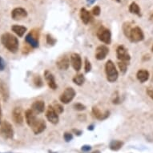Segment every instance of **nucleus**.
I'll list each match as a JSON object with an SVG mask.
<instances>
[{
  "label": "nucleus",
  "instance_id": "f257e3e1",
  "mask_svg": "<svg viewBox=\"0 0 153 153\" xmlns=\"http://www.w3.org/2000/svg\"><path fill=\"white\" fill-rule=\"evenodd\" d=\"M1 41L3 46L10 52H17L19 49V40L15 35H11L10 33H5L2 35Z\"/></svg>",
  "mask_w": 153,
  "mask_h": 153
},
{
  "label": "nucleus",
  "instance_id": "f03ea898",
  "mask_svg": "<svg viewBox=\"0 0 153 153\" xmlns=\"http://www.w3.org/2000/svg\"><path fill=\"white\" fill-rule=\"evenodd\" d=\"M105 71L107 79L109 82L113 83V82L116 81V79H118V71L116 70L115 63H113L112 61L108 60L106 63Z\"/></svg>",
  "mask_w": 153,
  "mask_h": 153
},
{
  "label": "nucleus",
  "instance_id": "7ed1b4c3",
  "mask_svg": "<svg viewBox=\"0 0 153 153\" xmlns=\"http://www.w3.org/2000/svg\"><path fill=\"white\" fill-rule=\"evenodd\" d=\"M0 135L4 139L10 140L14 136V130L11 124L8 121H2L0 123Z\"/></svg>",
  "mask_w": 153,
  "mask_h": 153
},
{
  "label": "nucleus",
  "instance_id": "20e7f679",
  "mask_svg": "<svg viewBox=\"0 0 153 153\" xmlns=\"http://www.w3.org/2000/svg\"><path fill=\"white\" fill-rule=\"evenodd\" d=\"M97 37L100 41L106 44H109L111 40V34L108 29L104 27H100L97 31Z\"/></svg>",
  "mask_w": 153,
  "mask_h": 153
},
{
  "label": "nucleus",
  "instance_id": "39448f33",
  "mask_svg": "<svg viewBox=\"0 0 153 153\" xmlns=\"http://www.w3.org/2000/svg\"><path fill=\"white\" fill-rule=\"evenodd\" d=\"M128 38L130 39L131 42H140L142 41L144 38V35H143V30H141L139 27H135L131 29Z\"/></svg>",
  "mask_w": 153,
  "mask_h": 153
},
{
  "label": "nucleus",
  "instance_id": "423d86ee",
  "mask_svg": "<svg viewBox=\"0 0 153 153\" xmlns=\"http://www.w3.org/2000/svg\"><path fill=\"white\" fill-rule=\"evenodd\" d=\"M75 95V91L72 88H66L65 91L62 93V95L59 97V100L63 103H69L72 100Z\"/></svg>",
  "mask_w": 153,
  "mask_h": 153
},
{
  "label": "nucleus",
  "instance_id": "0eeeda50",
  "mask_svg": "<svg viewBox=\"0 0 153 153\" xmlns=\"http://www.w3.org/2000/svg\"><path fill=\"white\" fill-rule=\"evenodd\" d=\"M26 42L30 44L32 48H38L39 47V35L35 30H32L31 32L27 35L25 37Z\"/></svg>",
  "mask_w": 153,
  "mask_h": 153
},
{
  "label": "nucleus",
  "instance_id": "6e6552de",
  "mask_svg": "<svg viewBox=\"0 0 153 153\" xmlns=\"http://www.w3.org/2000/svg\"><path fill=\"white\" fill-rule=\"evenodd\" d=\"M27 16V10L24 8H15L11 11V18L14 20H21V19H23L26 18Z\"/></svg>",
  "mask_w": 153,
  "mask_h": 153
},
{
  "label": "nucleus",
  "instance_id": "1a4fd4ad",
  "mask_svg": "<svg viewBox=\"0 0 153 153\" xmlns=\"http://www.w3.org/2000/svg\"><path fill=\"white\" fill-rule=\"evenodd\" d=\"M116 55H117V58L123 62H128L130 60V55L128 54V50L123 46H119L116 50Z\"/></svg>",
  "mask_w": 153,
  "mask_h": 153
},
{
  "label": "nucleus",
  "instance_id": "9d476101",
  "mask_svg": "<svg viewBox=\"0 0 153 153\" xmlns=\"http://www.w3.org/2000/svg\"><path fill=\"white\" fill-rule=\"evenodd\" d=\"M46 116L51 123H53V124H56L58 123L59 122V115L57 113L55 112V111L54 110L52 106L49 105L48 108V111H47V113H46Z\"/></svg>",
  "mask_w": 153,
  "mask_h": 153
},
{
  "label": "nucleus",
  "instance_id": "9b49d317",
  "mask_svg": "<svg viewBox=\"0 0 153 153\" xmlns=\"http://www.w3.org/2000/svg\"><path fill=\"white\" fill-rule=\"evenodd\" d=\"M12 118L13 120L15 121L16 124L21 125L23 123V111L21 108H15L13 110L12 112Z\"/></svg>",
  "mask_w": 153,
  "mask_h": 153
},
{
  "label": "nucleus",
  "instance_id": "f8f14e48",
  "mask_svg": "<svg viewBox=\"0 0 153 153\" xmlns=\"http://www.w3.org/2000/svg\"><path fill=\"white\" fill-rule=\"evenodd\" d=\"M30 128H32L33 132L35 133V135L40 134L46 129L45 121L43 120H37L36 122Z\"/></svg>",
  "mask_w": 153,
  "mask_h": 153
},
{
  "label": "nucleus",
  "instance_id": "ddd939ff",
  "mask_svg": "<svg viewBox=\"0 0 153 153\" xmlns=\"http://www.w3.org/2000/svg\"><path fill=\"white\" fill-rule=\"evenodd\" d=\"M71 63L73 68L76 71H79L82 67V60H81L80 55L76 53H73L71 56Z\"/></svg>",
  "mask_w": 153,
  "mask_h": 153
},
{
  "label": "nucleus",
  "instance_id": "4468645a",
  "mask_svg": "<svg viewBox=\"0 0 153 153\" xmlns=\"http://www.w3.org/2000/svg\"><path fill=\"white\" fill-rule=\"evenodd\" d=\"M108 52H109L108 48L104 45L100 46L95 51V58L98 60H103L107 57Z\"/></svg>",
  "mask_w": 153,
  "mask_h": 153
},
{
  "label": "nucleus",
  "instance_id": "2eb2a0df",
  "mask_svg": "<svg viewBox=\"0 0 153 153\" xmlns=\"http://www.w3.org/2000/svg\"><path fill=\"white\" fill-rule=\"evenodd\" d=\"M44 76H45L46 80L48 82V86H49V88H51L52 90H55V89L57 88V84L55 83L54 75H53L49 71H46L45 73H44Z\"/></svg>",
  "mask_w": 153,
  "mask_h": 153
},
{
  "label": "nucleus",
  "instance_id": "dca6fc26",
  "mask_svg": "<svg viewBox=\"0 0 153 153\" xmlns=\"http://www.w3.org/2000/svg\"><path fill=\"white\" fill-rule=\"evenodd\" d=\"M69 64H70V61L69 59L67 56H63L60 59H59V60L56 62V65L58 67L59 69L60 70L65 71L69 68Z\"/></svg>",
  "mask_w": 153,
  "mask_h": 153
},
{
  "label": "nucleus",
  "instance_id": "f3484780",
  "mask_svg": "<svg viewBox=\"0 0 153 153\" xmlns=\"http://www.w3.org/2000/svg\"><path fill=\"white\" fill-rule=\"evenodd\" d=\"M80 18L81 20L83 21L84 24H88L92 20V16L91 15V13L87 10L85 8H81L80 10Z\"/></svg>",
  "mask_w": 153,
  "mask_h": 153
},
{
  "label": "nucleus",
  "instance_id": "a211bd4d",
  "mask_svg": "<svg viewBox=\"0 0 153 153\" xmlns=\"http://www.w3.org/2000/svg\"><path fill=\"white\" fill-rule=\"evenodd\" d=\"M25 118L26 121H27V123L30 127H31V126L36 122V120H37V119L35 117V112H34L32 110H30V109L26 111Z\"/></svg>",
  "mask_w": 153,
  "mask_h": 153
},
{
  "label": "nucleus",
  "instance_id": "6ab92c4d",
  "mask_svg": "<svg viewBox=\"0 0 153 153\" xmlns=\"http://www.w3.org/2000/svg\"><path fill=\"white\" fill-rule=\"evenodd\" d=\"M45 108V103L42 100L35 101L32 104V111L35 113H42Z\"/></svg>",
  "mask_w": 153,
  "mask_h": 153
},
{
  "label": "nucleus",
  "instance_id": "aec40b11",
  "mask_svg": "<svg viewBox=\"0 0 153 153\" xmlns=\"http://www.w3.org/2000/svg\"><path fill=\"white\" fill-rule=\"evenodd\" d=\"M136 77L140 83H144L146 81H148L149 79V72L148 71L141 69L136 74Z\"/></svg>",
  "mask_w": 153,
  "mask_h": 153
},
{
  "label": "nucleus",
  "instance_id": "412c9836",
  "mask_svg": "<svg viewBox=\"0 0 153 153\" xmlns=\"http://www.w3.org/2000/svg\"><path fill=\"white\" fill-rule=\"evenodd\" d=\"M0 94L3 97V100H7L9 98V91H8L7 86L6 85L4 82L1 80H0Z\"/></svg>",
  "mask_w": 153,
  "mask_h": 153
},
{
  "label": "nucleus",
  "instance_id": "4be33fe9",
  "mask_svg": "<svg viewBox=\"0 0 153 153\" xmlns=\"http://www.w3.org/2000/svg\"><path fill=\"white\" fill-rule=\"evenodd\" d=\"M92 113L95 118H97L98 120H104V119H106L109 116V111H106L105 114H103L100 111V110L98 108H96V107H93Z\"/></svg>",
  "mask_w": 153,
  "mask_h": 153
},
{
  "label": "nucleus",
  "instance_id": "5701e85b",
  "mask_svg": "<svg viewBox=\"0 0 153 153\" xmlns=\"http://www.w3.org/2000/svg\"><path fill=\"white\" fill-rule=\"evenodd\" d=\"M11 30H12V31H14L18 36L22 37V36H23V35L25 34L26 31H27V27L19 25H13L12 27H11Z\"/></svg>",
  "mask_w": 153,
  "mask_h": 153
},
{
  "label": "nucleus",
  "instance_id": "b1692460",
  "mask_svg": "<svg viewBox=\"0 0 153 153\" xmlns=\"http://www.w3.org/2000/svg\"><path fill=\"white\" fill-rule=\"evenodd\" d=\"M129 11L131 14H135V15H138V16H141L140 8L138 4L135 3V2L131 3V5L129 6Z\"/></svg>",
  "mask_w": 153,
  "mask_h": 153
},
{
  "label": "nucleus",
  "instance_id": "393cba45",
  "mask_svg": "<svg viewBox=\"0 0 153 153\" xmlns=\"http://www.w3.org/2000/svg\"><path fill=\"white\" fill-rule=\"evenodd\" d=\"M123 145V143L122 141L120 140H112L110 143V148L112 151H118L120 150L122 146Z\"/></svg>",
  "mask_w": 153,
  "mask_h": 153
},
{
  "label": "nucleus",
  "instance_id": "a878e982",
  "mask_svg": "<svg viewBox=\"0 0 153 153\" xmlns=\"http://www.w3.org/2000/svg\"><path fill=\"white\" fill-rule=\"evenodd\" d=\"M84 76H83V74H79V75H76L73 78V82L75 83V84H77V85L80 86L82 85L83 83H84Z\"/></svg>",
  "mask_w": 153,
  "mask_h": 153
},
{
  "label": "nucleus",
  "instance_id": "bb28decb",
  "mask_svg": "<svg viewBox=\"0 0 153 153\" xmlns=\"http://www.w3.org/2000/svg\"><path fill=\"white\" fill-rule=\"evenodd\" d=\"M118 66H119V68H120V70L121 71V72H123V73L126 72V70H127V67H128L127 62H123V61L119 62Z\"/></svg>",
  "mask_w": 153,
  "mask_h": 153
},
{
  "label": "nucleus",
  "instance_id": "cd10ccee",
  "mask_svg": "<svg viewBox=\"0 0 153 153\" xmlns=\"http://www.w3.org/2000/svg\"><path fill=\"white\" fill-rule=\"evenodd\" d=\"M131 29V27L130 23H125L123 24V31H124V34H125V35L127 37H128V35H129Z\"/></svg>",
  "mask_w": 153,
  "mask_h": 153
},
{
  "label": "nucleus",
  "instance_id": "c85d7f7f",
  "mask_svg": "<svg viewBox=\"0 0 153 153\" xmlns=\"http://www.w3.org/2000/svg\"><path fill=\"white\" fill-rule=\"evenodd\" d=\"M53 108H54V110L55 111V112L57 113L58 115L61 114V113H63V108L60 104H59V103H55V105L52 106Z\"/></svg>",
  "mask_w": 153,
  "mask_h": 153
},
{
  "label": "nucleus",
  "instance_id": "c756f323",
  "mask_svg": "<svg viewBox=\"0 0 153 153\" xmlns=\"http://www.w3.org/2000/svg\"><path fill=\"white\" fill-rule=\"evenodd\" d=\"M91 12H92L93 15H95V16H99V15H100V12H101L100 7L99 6H95V7H93Z\"/></svg>",
  "mask_w": 153,
  "mask_h": 153
},
{
  "label": "nucleus",
  "instance_id": "7c9ffc66",
  "mask_svg": "<svg viewBox=\"0 0 153 153\" xmlns=\"http://www.w3.org/2000/svg\"><path fill=\"white\" fill-rule=\"evenodd\" d=\"M34 83H35V84L37 86L38 88H39V87H42V86H43L42 79H41V78L39 76V75L36 76V77L35 78V79H34Z\"/></svg>",
  "mask_w": 153,
  "mask_h": 153
},
{
  "label": "nucleus",
  "instance_id": "2f4dec72",
  "mask_svg": "<svg viewBox=\"0 0 153 153\" xmlns=\"http://www.w3.org/2000/svg\"><path fill=\"white\" fill-rule=\"evenodd\" d=\"M47 41H48V44H50V45H54L56 42V40L54 38H52V36L51 35H47Z\"/></svg>",
  "mask_w": 153,
  "mask_h": 153
},
{
  "label": "nucleus",
  "instance_id": "473e14b6",
  "mask_svg": "<svg viewBox=\"0 0 153 153\" xmlns=\"http://www.w3.org/2000/svg\"><path fill=\"white\" fill-rule=\"evenodd\" d=\"M63 137H64V140H66V142H70V141L73 139L72 134L69 132L64 133V136H63Z\"/></svg>",
  "mask_w": 153,
  "mask_h": 153
},
{
  "label": "nucleus",
  "instance_id": "72a5a7b5",
  "mask_svg": "<svg viewBox=\"0 0 153 153\" xmlns=\"http://www.w3.org/2000/svg\"><path fill=\"white\" fill-rule=\"evenodd\" d=\"M74 108H75V110L77 111H83L85 110L86 107L82 103H75V105H74Z\"/></svg>",
  "mask_w": 153,
  "mask_h": 153
},
{
  "label": "nucleus",
  "instance_id": "f704fd0d",
  "mask_svg": "<svg viewBox=\"0 0 153 153\" xmlns=\"http://www.w3.org/2000/svg\"><path fill=\"white\" fill-rule=\"evenodd\" d=\"M85 71L87 73L89 72L91 70V63L88 61V59H85Z\"/></svg>",
  "mask_w": 153,
  "mask_h": 153
},
{
  "label": "nucleus",
  "instance_id": "c9c22d12",
  "mask_svg": "<svg viewBox=\"0 0 153 153\" xmlns=\"http://www.w3.org/2000/svg\"><path fill=\"white\" fill-rule=\"evenodd\" d=\"M6 63L5 61L3 60V59L2 57H0V71H2L5 69Z\"/></svg>",
  "mask_w": 153,
  "mask_h": 153
},
{
  "label": "nucleus",
  "instance_id": "e433bc0d",
  "mask_svg": "<svg viewBox=\"0 0 153 153\" xmlns=\"http://www.w3.org/2000/svg\"><path fill=\"white\" fill-rule=\"evenodd\" d=\"M147 93L152 100H153V88H148Z\"/></svg>",
  "mask_w": 153,
  "mask_h": 153
},
{
  "label": "nucleus",
  "instance_id": "4c0bfd02",
  "mask_svg": "<svg viewBox=\"0 0 153 153\" xmlns=\"http://www.w3.org/2000/svg\"><path fill=\"white\" fill-rule=\"evenodd\" d=\"M91 149V147L89 145H84L82 147V151L83 152H89Z\"/></svg>",
  "mask_w": 153,
  "mask_h": 153
},
{
  "label": "nucleus",
  "instance_id": "58836bf2",
  "mask_svg": "<svg viewBox=\"0 0 153 153\" xmlns=\"http://www.w3.org/2000/svg\"><path fill=\"white\" fill-rule=\"evenodd\" d=\"M95 1H96V0H87V3H88V4H93Z\"/></svg>",
  "mask_w": 153,
  "mask_h": 153
},
{
  "label": "nucleus",
  "instance_id": "ea45409f",
  "mask_svg": "<svg viewBox=\"0 0 153 153\" xmlns=\"http://www.w3.org/2000/svg\"><path fill=\"white\" fill-rule=\"evenodd\" d=\"M2 123V109H1V104H0V123Z\"/></svg>",
  "mask_w": 153,
  "mask_h": 153
},
{
  "label": "nucleus",
  "instance_id": "a19ab883",
  "mask_svg": "<svg viewBox=\"0 0 153 153\" xmlns=\"http://www.w3.org/2000/svg\"><path fill=\"white\" fill-rule=\"evenodd\" d=\"M149 19H150L151 22H152L153 23V14H152V15H151L150 18H149Z\"/></svg>",
  "mask_w": 153,
  "mask_h": 153
},
{
  "label": "nucleus",
  "instance_id": "79ce46f5",
  "mask_svg": "<svg viewBox=\"0 0 153 153\" xmlns=\"http://www.w3.org/2000/svg\"><path fill=\"white\" fill-rule=\"evenodd\" d=\"M73 131H75V133H78V135H80L81 133H82L80 131H77V130H73Z\"/></svg>",
  "mask_w": 153,
  "mask_h": 153
},
{
  "label": "nucleus",
  "instance_id": "37998d69",
  "mask_svg": "<svg viewBox=\"0 0 153 153\" xmlns=\"http://www.w3.org/2000/svg\"><path fill=\"white\" fill-rule=\"evenodd\" d=\"M93 129V126H90V127H88V130H92Z\"/></svg>",
  "mask_w": 153,
  "mask_h": 153
},
{
  "label": "nucleus",
  "instance_id": "c03bdc74",
  "mask_svg": "<svg viewBox=\"0 0 153 153\" xmlns=\"http://www.w3.org/2000/svg\"><path fill=\"white\" fill-rule=\"evenodd\" d=\"M92 153H100V152H99V151H96V152H94Z\"/></svg>",
  "mask_w": 153,
  "mask_h": 153
},
{
  "label": "nucleus",
  "instance_id": "a18cd8bd",
  "mask_svg": "<svg viewBox=\"0 0 153 153\" xmlns=\"http://www.w3.org/2000/svg\"><path fill=\"white\" fill-rule=\"evenodd\" d=\"M116 1H117V2H119V3H120V2H121V0H116Z\"/></svg>",
  "mask_w": 153,
  "mask_h": 153
},
{
  "label": "nucleus",
  "instance_id": "49530a36",
  "mask_svg": "<svg viewBox=\"0 0 153 153\" xmlns=\"http://www.w3.org/2000/svg\"><path fill=\"white\" fill-rule=\"evenodd\" d=\"M152 51H153V46H152Z\"/></svg>",
  "mask_w": 153,
  "mask_h": 153
}]
</instances>
